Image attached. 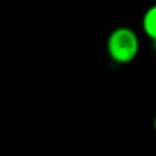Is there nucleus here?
<instances>
[{"mask_svg":"<svg viewBox=\"0 0 156 156\" xmlns=\"http://www.w3.org/2000/svg\"><path fill=\"white\" fill-rule=\"evenodd\" d=\"M155 52H156V41H155Z\"/></svg>","mask_w":156,"mask_h":156,"instance_id":"20e7f679","label":"nucleus"},{"mask_svg":"<svg viewBox=\"0 0 156 156\" xmlns=\"http://www.w3.org/2000/svg\"><path fill=\"white\" fill-rule=\"evenodd\" d=\"M154 130L156 132V115H155V118H154Z\"/></svg>","mask_w":156,"mask_h":156,"instance_id":"7ed1b4c3","label":"nucleus"},{"mask_svg":"<svg viewBox=\"0 0 156 156\" xmlns=\"http://www.w3.org/2000/svg\"><path fill=\"white\" fill-rule=\"evenodd\" d=\"M107 52L108 56L118 65L132 63L140 52L137 33L127 26L114 29L107 38Z\"/></svg>","mask_w":156,"mask_h":156,"instance_id":"f257e3e1","label":"nucleus"},{"mask_svg":"<svg viewBox=\"0 0 156 156\" xmlns=\"http://www.w3.org/2000/svg\"><path fill=\"white\" fill-rule=\"evenodd\" d=\"M143 30L151 40L156 41V4L147 8L143 16Z\"/></svg>","mask_w":156,"mask_h":156,"instance_id":"f03ea898","label":"nucleus"}]
</instances>
